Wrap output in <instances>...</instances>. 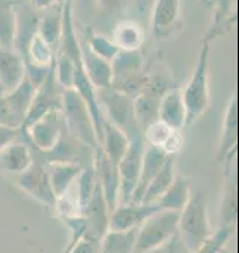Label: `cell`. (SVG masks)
I'll list each match as a JSON object with an SVG mask.
<instances>
[{
    "mask_svg": "<svg viewBox=\"0 0 239 253\" xmlns=\"http://www.w3.org/2000/svg\"><path fill=\"white\" fill-rule=\"evenodd\" d=\"M213 234L208 218V200L205 191L190 194L187 203L180 211L178 237L186 253L195 252Z\"/></svg>",
    "mask_w": 239,
    "mask_h": 253,
    "instance_id": "cell-1",
    "label": "cell"
},
{
    "mask_svg": "<svg viewBox=\"0 0 239 253\" xmlns=\"http://www.w3.org/2000/svg\"><path fill=\"white\" fill-rule=\"evenodd\" d=\"M210 44L202 43L193 74L181 90L186 108V126H192L210 106Z\"/></svg>",
    "mask_w": 239,
    "mask_h": 253,
    "instance_id": "cell-2",
    "label": "cell"
},
{
    "mask_svg": "<svg viewBox=\"0 0 239 253\" xmlns=\"http://www.w3.org/2000/svg\"><path fill=\"white\" fill-rule=\"evenodd\" d=\"M60 114H62L65 132L72 140H75L83 146L92 147L93 150L101 147L90 112L86 103L72 88L65 90L62 94Z\"/></svg>",
    "mask_w": 239,
    "mask_h": 253,
    "instance_id": "cell-3",
    "label": "cell"
},
{
    "mask_svg": "<svg viewBox=\"0 0 239 253\" xmlns=\"http://www.w3.org/2000/svg\"><path fill=\"white\" fill-rule=\"evenodd\" d=\"M180 212L158 211L151 215L139 228L133 253H145L169 243L178 234Z\"/></svg>",
    "mask_w": 239,
    "mask_h": 253,
    "instance_id": "cell-4",
    "label": "cell"
},
{
    "mask_svg": "<svg viewBox=\"0 0 239 253\" xmlns=\"http://www.w3.org/2000/svg\"><path fill=\"white\" fill-rule=\"evenodd\" d=\"M140 52H120L111 61L113 68V87L120 93L130 97L140 94L145 90L148 75L142 71Z\"/></svg>",
    "mask_w": 239,
    "mask_h": 253,
    "instance_id": "cell-5",
    "label": "cell"
},
{
    "mask_svg": "<svg viewBox=\"0 0 239 253\" xmlns=\"http://www.w3.org/2000/svg\"><path fill=\"white\" fill-rule=\"evenodd\" d=\"M98 102L101 108H105L108 120L111 124L120 128L130 140L136 135H140V129L136 124L134 111H133V97L120 93L114 88L96 91Z\"/></svg>",
    "mask_w": 239,
    "mask_h": 253,
    "instance_id": "cell-6",
    "label": "cell"
},
{
    "mask_svg": "<svg viewBox=\"0 0 239 253\" xmlns=\"http://www.w3.org/2000/svg\"><path fill=\"white\" fill-rule=\"evenodd\" d=\"M145 141L142 134L136 135L130 140V146L117 165L120 177V203L127 205L131 203L134 190L137 187L140 168H142V156H143Z\"/></svg>",
    "mask_w": 239,
    "mask_h": 253,
    "instance_id": "cell-7",
    "label": "cell"
},
{
    "mask_svg": "<svg viewBox=\"0 0 239 253\" xmlns=\"http://www.w3.org/2000/svg\"><path fill=\"white\" fill-rule=\"evenodd\" d=\"M63 88L60 85L57 75H55V62L52 65L48 77L45 81L37 87L34 99L31 102V106L25 115V120L21 126V132L25 131L31 124H34L37 120H40L43 115H46L51 111H60L62 106V94Z\"/></svg>",
    "mask_w": 239,
    "mask_h": 253,
    "instance_id": "cell-8",
    "label": "cell"
},
{
    "mask_svg": "<svg viewBox=\"0 0 239 253\" xmlns=\"http://www.w3.org/2000/svg\"><path fill=\"white\" fill-rule=\"evenodd\" d=\"M63 131L65 128L60 111H51L21 134L27 138V143L31 146V149L46 155L58 144Z\"/></svg>",
    "mask_w": 239,
    "mask_h": 253,
    "instance_id": "cell-9",
    "label": "cell"
},
{
    "mask_svg": "<svg viewBox=\"0 0 239 253\" xmlns=\"http://www.w3.org/2000/svg\"><path fill=\"white\" fill-rule=\"evenodd\" d=\"M238 147V97L234 94L225 111L222 137L217 150V161L223 164V174L234 168V159Z\"/></svg>",
    "mask_w": 239,
    "mask_h": 253,
    "instance_id": "cell-10",
    "label": "cell"
},
{
    "mask_svg": "<svg viewBox=\"0 0 239 253\" xmlns=\"http://www.w3.org/2000/svg\"><path fill=\"white\" fill-rule=\"evenodd\" d=\"M15 16H16V28H15L13 50L21 58H24L31 40L37 36L40 10L31 1L15 3Z\"/></svg>",
    "mask_w": 239,
    "mask_h": 253,
    "instance_id": "cell-11",
    "label": "cell"
},
{
    "mask_svg": "<svg viewBox=\"0 0 239 253\" xmlns=\"http://www.w3.org/2000/svg\"><path fill=\"white\" fill-rule=\"evenodd\" d=\"M15 180H16L15 183L18 189H21L24 193H27L28 196L40 202L42 205L51 209L55 206L57 199L54 196V191L48 178L46 167H43L42 164L34 161V164L25 172H22L21 175H16Z\"/></svg>",
    "mask_w": 239,
    "mask_h": 253,
    "instance_id": "cell-12",
    "label": "cell"
},
{
    "mask_svg": "<svg viewBox=\"0 0 239 253\" xmlns=\"http://www.w3.org/2000/svg\"><path fill=\"white\" fill-rule=\"evenodd\" d=\"M93 169L96 180L101 186L104 199L107 202L110 213L119 206L120 203V177L117 167L107 158L101 147L95 149L93 156Z\"/></svg>",
    "mask_w": 239,
    "mask_h": 253,
    "instance_id": "cell-13",
    "label": "cell"
},
{
    "mask_svg": "<svg viewBox=\"0 0 239 253\" xmlns=\"http://www.w3.org/2000/svg\"><path fill=\"white\" fill-rule=\"evenodd\" d=\"M158 211H160V208L155 203H152V205H143V203L119 205L110 213L108 231L137 230L151 215L157 213Z\"/></svg>",
    "mask_w": 239,
    "mask_h": 253,
    "instance_id": "cell-14",
    "label": "cell"
},
{
    "mask_svg": "<svg viewBox=\"0 0 239 253\" xmlns=\"http://www.w3.org/2000/svg\"><path fill=\"white\" fill-rule=\"evenodd\" d=\"M180 28L179 0H158L152 10V34L161 42L170 39Z\"/></svg>",
    "mask_w": 239,
    "mask_h": 253,
    "instance_id": "cell-15",
    "label": "cell"
},
{
    "mask_svg": "<svg viewBox=\"0 0 239 253\" xmlns=\"http://www.w3.org/2000/svg\"><path fill=\"white\" fill-rule=\"evenodd\" d=\"M83 218L86 221V233L84 234L102 240L104 236L108 233L110 211H108V206L104 199L99 183L96 184L93 196L89 200V203L83 212Z\"/></svg>",
    "mask_w": 239,
    "mask_h": 253,
    "instance_id": "cell-16",
    "label": "cell"
},
{
    "mask_svg": "<svg viewBox=\"0 0 239 253\" xmlns=\"http://www.w3.org/2000/svg\"><path fill=\"white\" fill-rule=\"evenodd\" d=\"M80 53H81V66L84 74L87 75L90 84L96 91L110 90L113 87V68L111 62L96 56L84 40L80 42Z\"/></svg>",
    "mask_w": 239,
    "mask_h": 253,
    "instance_id": "cell-17",
    "label": "cell"
},
{
    "mask_svg": "<svg viewBox=\"0 0 239 253\" xmlns=\"http://www.w3.org/2000/svg\"><path fill=\"white\" fill-rule=\"evenodd\" d=\"M19 138L0 149V168L13 175H21L36 161L31 146Z\"/></svg>",
    "mask_w": 239,
    "mask_h": 253,
    "instance_id": "cell-18",
    "label": "cell"
},
{
    "mask_svg": "<svg viewBox=\"0 0 239 253\" xmlns=\"http://www.w3.org/2000/svg\"><path fill=\"white\" fill-rule=\"evenodd\" d=\"M158 121L175 131H181L186 126V108L180 88L172 87L160 97Z\"/></svg>",
    "mask_w": 239,
    "mask_h": 253,
    "instance_id": "cell-19",
    "label": "cell"
},
{
    "mask_svg": "<svg viewBox=\"0 0 239 253\" xmlns=\"http://www.w3.org/2000/svg\"><path fill=\"white\" fill-rule=\"evenodd\" d=\"M167 158L169 156L161 149H158V147H152V146H148V144L143 147L140 177H139L137 187L134 190L131 203H140V200H142L145 191L148 189V186L152 183V180L161 171V168L164 167Z\"/></svg>",
    "mask_w": 239,
    "mask_h": 253,
    "instance_id": "cell-20",
    "label": "cell"
},
{
    "mask_svg": "<svg viewBox=\"0 0 239 253\" xmlns=\"http://www.w3.org/2000/svg\"><path fill=\"white\" fill-rule=\"evenodd\" d=\"M63 4L65 1H51L40 13L37 34L57 52L60 47L62 25H63Z\"/></svg>",
    "mask_w": 239,
    "mask_h": 253,
    "instance_id": "cell-21",
    "label": "cell"
},
{
    "mask_svg": "<svg viewBox=\"0 0 239 253\" xmlns=\"http://www.w3.org/2000/svg\"><path fill=\"white\" fill-rule=\"evenodd\" d=\"M36 90L37 88L27 78H24L22 83L15 90L4 93V102H6V106L12 117L15 128H21L22 126L25 115L31 106L33 99H34Z\"/></svg>",
    "mask_w": 239,
    "mask_h": 253,
    "instance_id": "cell-22",
    "label": "cell"
},
{
    "mask_svg": "<svg viewBox=\"0 0 239 253\" xmlns=\"http://www.w3.org/2000/svg\"><path fill=\"white\" fill-rule=\"evenodd\" d=\"M25 78L24 59L15 52L0 47V85L4 93L15 90Z\"/></svg>",
    "mask_w": 239,
    "mask_h": 253,
    "instance_id": "cell-23",
    "label": "cell"
},
{
    "mask_svg": "<svg viewBox=\"0 0 239 253\" xmlns=\"http://www.w3.org/2000/svg\"><path fill=\"white\" fill-rule=\"evenodd\" d=\"M145 30L139 22L125 19L116 25L111 40L120 52H139L145 43Z\"/></svg>",
    "mask_w": 239,
    "mask_h": 253,
    "instance_id": "cell-24",
    "label": "cell"
},
{
    "mask_svg": "<svg viewBox=\"0 0 239 253\" xmlns=\"http://www.w3.org/2000/svg\"><path fill=\"white\" fill-rule=\"evenodd\" d=\"M45 167L55 199L65 196L74 180H77L83 171V168L77 164H49Z\"/></svg>",
    "mask_w": 239,
    "mask_h": 253,
    "instance_id": "cell-25",
    "label": "cell"
},
{
    "mask_svg": "<svg viewBox=\"0 0 239 253\" xmlns=\"http://www.w3.org/2000/svg\"><path fill=\"white\" fill-rule=\"evenodd\" d=\"M130 146V138L108 120L104 121V135L101 149L107 155V158L117 167L122 156L125 155Z\"/></svg>",
    "mask_w": 239,
    "mask_h": 253,
    "instance_id": "cell-26",
    "label": "cell"
},
{
    "mask_svg": "<svg viewBox=\"0 0 239 253\" xmlns=\"http://www.w3.org/2000/svg\"><path fill=\"white\" fill-rule=\"evenodd\" d=\"M160 97L149 91H142L140 94L133 97V111L136 124L140 132H143L148 126L158 121V105Z\"/></svg>",
    "mask_w": 239,
    "mask_h": 253,
    "instance_id": "cell-27",
    "label": "cell"
},
{
    "mask_svg": "<svg viewBox=\"0 0 239 253\" xmlns=\"http://www.w3.org/2000/svg\"><path fill=\"white\" fill-rule=\"evenodd\" d=\"M175 167H176V158L175 156H169L167 161H166V164H164V167L161 168V171L157 174V177L148 186V189L145 191L140 203H143V205H152V203H155L169 190V187L173 184V181L176 178Z\"/></svg>",
    "mask_w": 239,
    "mask_h": 253,
    "instance_id": "cell-28",
    "label": "cell"
},
{
    "mask_svg": "<svg viewBox=\"0 0 239 253\" xmlns=\"http://www.w3.org/2000/svg\"><path fill=\"white\" fill-rule=\"evenodd\" d=\"M226 178L225 193L220 206V225L235 227L238 216V191H237V175L232 168L228 174H223Z\"/></svg>",
    "mask_w": 239,
    "mask_h": 253,
    "instance_id": "cell-29",
    "label": "cell"
},
{
    "mask_svg": "<svg viewBox=\"0 0 239 253\" xmlns=\"http://www.w3.org/2000/svg\"><path fill=\"white\" fill-rule=\"evenodd\" d=\"M190 197V183L187 178L176 177L169 190L155 202L160 211L180 212Z\"/></svg>",
    "mask_w": 239,
    "mask_h": 253,
    "instance_id": "cell-30",
    "label": "cell"
},
{
    "mask_svg": "<svg viewBox=\"0 0 239 253\" xmlns=\"http://www.w3.org/2000/svg\"><path fill=\"white\" fill-rule=\"evenodd\" d=\"M234 10H232V1H217L214 7L213 15V24L208 30V33L204 37L202 43H208L223 34H226L234 24Z\"/></svg>",
    "mask_w": 239,
    "mask_h": 253,
    "instance_id": "cell-31",
    "label": "cell"
},
{
    "mask_svg": "<svg viewBox=\"0 0 239 253\" xmlns=\"http://www.w3.org/2000/svg\"><path fill=\"white\" fill-rule=\"evenodd\" d=\"M137 230L108 231L101 245V253H133Z\"/></svg>",
    "mask_w": 239,
    "mask_h": 253,
    "instance_id": "cell-32",
    "label": "cell"
},
{
    "mask_svg": "<svg viewBox=\"0 0 239 253\" xmlns=\"http://www.w3.org/2000/svg\"><path fill=\"white\" fill-rule=\"evenodd\" d=\"M15 28H16L15 3L0 1V47L1 49L13 50Z\"/></svg>",
    "mask_w": 239,
    "mask_h": 253,
    "instance_id": "cell-33",
    "label": "cell"
},
{
    "mask_svg": "<svg viewBox=\"0 0 239 253\" xmlns=\"http://www.w3.org/2000/svg\"><path fill=\"white\" fill-rule=\"evenodd\" d=\"M55 55H57V52L37 34L31 40V43L27 49V53L22 59H24V62L49 68L52 63L55 62Z\"/></svg>",
    "mask_w": 239,
    "mask_h": 253,
    "instance_id": "cell-34",
    "label": "cell"
},
{
    "mask_svg": "<svg viewBox=\"0 0 239 253\" xmlns=\"http://www.w3.org/2000/svg\"><path fill=\"white\" fill-rule=\"evenodd\" d=\"M86 44L89 46V49L99 58L111 62L117 55L120 53L119 47L114 44V42L102 34H98L95 31H87V36L84 37Z\"/></svg>",
    "mask_w": 239,
    "mask_h": 253,
    "instance_id": "cell-35",
    "label": "cell"
},
{
    "mask_svg": "<svg viewBox=\"0 0 239 253\" xmlns=\"http://www.w3.org/2000/svg\"><path fill=\"white\" fill-rule=\"evenodd\" d=\"M98 180H96V174L93 167H87L81 171V174L78 175V193H77V203L83 216V212L89 203V200L93 196V191L96 189Z\"/></svg>",
    "mask_w": 239,
    "mask_h": 253,
    "instance_id": "cell-36",
    "label": "cell"
},
{
    "mask_svg": "<svg viewBox=\"0 0 239 253\" xmlns=\"http://www.w3.org/2000/svg\"><path fill=\"white\" fill-rule=\"evenodd\" d=\"M235 227H229V225H220L216 231H213V234L210 236V239H207L195 252L192 253H225V246L229 242V239L234 234Z\"/></svg>",
    "mask_w": 239,
    "mask_h": 253,
    "instance_id": "cell-37",
    "label": "cell"
},
{
    "mask_svg": "<svg viewBox=\"0 0 239 253\" xmlns=\"http://www.w3.org/2000/svg\"><path fill=\"white\" fill-rule=\"evenodd\" d=\"M75 62L60 52H57V55H55V75L63 90H71L74 87Z\"/></svg>",
    "mask_w": 239,
    "mask_h": 253,
    "instance_id": "cell-38",
    "label": "cell"
},
{
    "mask_svg": "<svg viewBox=\"0 0 239 253\" xmlns=\"http://www.w3.org/2000/svg\"><path fill=\"white\" fill-rule=\"evenodd\" d=\"M173 131L175 129H172L170 126H167L166 124H163L161 121H157V123L151 124L142 132V137H143V141H148V146L161 149L166 144V141L169 140V137L172 135Z\"/></svg>",
    "mask_w": 239,
    "mask_h": 253,
    "instance_id": "cell-39",
    "label": "cell"
},
{
    "mask_svg": "<svg viewBox=\"0 0 239 253\" xmlns=\"http://www.w3.org/2000/svg\"><path fill=\"white\" fill-rule=\"evenodd\" d=\"M101 245H102L101 239H95L84 234L68 253H101Z\"/></svg>",
    "mask_w": 239,
    "mask_h": 253,
    "instance_id": "cell-40",
    "label": "cell"
},
{
    "mask_svg": "<svg viewBox=\"0 0 239 253\" xmlns=\"http://www.w3.org/2000/svg\"><path fill=\"white\" fill-rule=\"evenodd\" d=\"M183 147V135L181 131H173L172 135L169 137V140L166 141V144L161 147V150L167 155V156H175L179 153Z\"/></svg>",
    "mask_w": 239,
    "mask_h": 253,
    "instance_id": "cell-41",
    "label": "cell"
},
{
    "mask_svg": "<svg viewBox=\"0 0 239 253\" xmlns=\"http://www.w3.org/2000/svg\"><path fill=\"white\" fill-rule=\"evenodd\" d=\"M21 129L19 128H10V126H0V149H3L6 144L18 140L21 137Z\"/></svg>",
    "mask_w": 239,
    "mask_h": 253,
    "instance_id": "cell-42",
    "label": "cell"
},
{
    "mask_svg": "<svg viewBox=\"0 0 239 253\" xmlns=\"http://www.w3.org/2000/svg\"><path fill=\"white\" fill-rule=\"evenodd\" d=\"M180 248H183L181 246V243H180L179 237H178V234L169 242V243H166L164 246H161V248H158V249H154V251H149V252H145V253H178Z\"/></svg>",
    "mask_w": 239,
    "mask_h": 253,
    "instance_id": "cell-43",
    "label": "cell"
},
{
    "mask_svg": "<svg viewBox=\"0 0 239 253\" xmlns=\"http://www.w3.org/2000/svg\"><path fill=\"white\" fill-rule=\"evenodd\" d=\"M0 126L15 128V126H13V121H12V117H10L9 109H7L6 102H4V94H3V96H0Z\"/></svg>",
    "mask_w": 239,
    "mask_h": 253,
    "instance_id": "cell-44",
    "label": "cell"
},
{
    "mask_svg": "<svg viewBox=\"0 0 239 253\" xmlns=\"http://www.w3.org/2000/svg\"><path fill=\"white\" fill-rule=\"evenodd\" d=\"M4 94V90H3V87L0 85V96H3Z\"/></svg>",
    "mask_w": 239,
    "mask_h": 253,
    "instance_id": "cell-45",
    "label": "cell"
}]
</instances>
